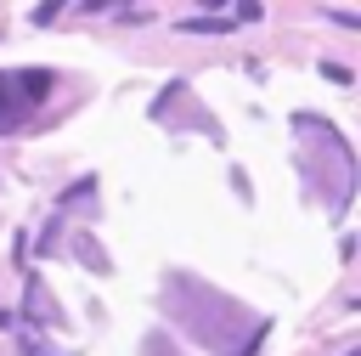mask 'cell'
<instances>
[{
  "label": "cell",
  "mask_w": 361,
  "mask_h": 356,
  "mask_svg": "<svg viewBox=\"0 0 361 356\" xmlns=\"http://www.w3.org/2000/svg\"><path fill=\"white\" fill-rule=\"evenodd\" d=\"M17 90H23V102H39V96L51 90V73H45V68H23V79H17Z\"/></svg>",
  "instance_id": "obj_1"
},
{
  "label": "cell",
  "mask_w": 361,
  "mask_h": 356,
  "mask_svg": "<svg viewBox=\"0 0 361 356\" xmlns=\"http://www.w3.org/2000/svg\"><path fill=\"white\" fill-rule=\"evenodd\" d=\"M180 28H186V34H226V28H231V17H186Z\"/></svg>",
  "instance_id": "obj_2"
},
{
  "label": "cell",
  "mask_w": 361,
  "mask_h": 356,
  "mask_svg": "<svg viewBox=\"0 0 361 356\" xmlns=\"http://www.w3.org/2000/svg\"><path fill=\"white\" fill-rule=\"evenodd\" d=\"M350 356H355V350H350Z\"/></svg>",
  "instance_id": "obj_4"
},
{
  "label": "cell",
  "mask_w": 361,
  "mask_h": 356,
  "mask_svg": "<svg viewBox=\"0 0 361 356\" xmlns=\"http://www.w3.org/2000/svg\"><path fill=\"white\" fill-rule=\"evenodd\" d=\"M322 73H327L333 85H350V68H344V62H322Z\"/></svg>",
  "instance_id": "obj_3"
}]
</instances>
